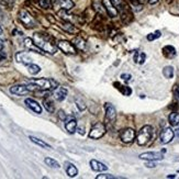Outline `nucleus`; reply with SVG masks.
Instances as JSON below:
<instances>
[{
	"label": "nucleus",
	"mask_w": 179,
	"mask_h": 179,
	"mask_svg": "<svg viewBox=\"0 0 179 179\" xmlns=\"http://www.w3.org/2000/svg\"><path fill=\"white\" fill-rule=\"evenodd\" d=\"M10 92L15 96H24L30 92L28 86L25 85H15L10 88Z\"/></svg>",
	"instance_id": "nucleus-11"
},
{
	"label": "nucleus",
	"mask_w": 179,
	"mask_h": 179,
	"mask_svg": "<svg viewBox=\"0 0 179 179\" xmlns=\"http://www.w3.org/2000/svg\"><path fill=\"white\" fill-rule=\"evenodd\" d=\"M105 131H107L105 125L103 124V123L98 122V123H96V124L92 126L91 131L89 132V137L90 139H100V137H102V136L105 134Z\"/></svg>",
	"instance_id": "nucleus-4"
},
{
	"label": "nucleus",
	"mask_w": 179,
	"mask_h": 179,
	"mask_svg": "<svg viewBox=\"0 0 179 179\" xmlns=\"http://www.w3.org/2000/svg\"><path fill=\"white\" fill-rule=\"evenodd\" d=\"M160 31H155L154 33H151V34L147 35V40L148 41H154L156 40V39H158V37H160Z\"/></svg>",
	"instance_id": "nucleus-33"
},
{
	"label": "nucleus",
	"mask_w": 179,
	"mask_h": 179,
	"mask_svg": "<svg viewBox=\"0 0 179 179\" xmlns=\"http://www.w3.org/2000/svg\"><path fill=\"white\" fill-rule=\"evenodd\" d=\"M0 15H1V13H0Z\"/></svg>",
	"instance_id": "nucleus-52"
},
{
	"label": "nucleus",
	"mask_w": 179,
	"mask_h": 179,
	"mask_svg": "<svg viewBox=\"0 0 179 179\" xmlns=\"http://www.w3.org/2000/svg\"><path fill=\"white\" fill-rule=\"evenodd\" d=\"M90 167H91L92 170H95V171H105L108 169V167L105 164L100 163V162L96 160V159L90 160Z\"/></svg>",
	"instance_id": "nucleus-18"
},
{
	"label": "nucleus",
	"mask_w": 179,
	"mask_h": 179,
	"mask_svg": "<svg viewBox=\"0 0 179 179\" xmlns=\"http://www.w3.org/2000/svg\"><path fill=\"white\" fill-rule=\"evenodd\" d=\"M28 70H29V73H30L31 75H36L41 71V67L39 65L31 63L30 65H28Z\"/></svg>",
	"instance_id": "nucleus-26"
},
{
	"label": "nucleus",
	"mask_w": 179,
	"mask_h": 179,
	"mask_svg": "<svg viewBox=\"0 0 179 179\" xmlns=\"http://www.w3.org/2000/svg\"><path fill=\"white\" fill-rule=\"evenodd\" d=\"M65 129L68 131V133L70 134H73L76 132V130H77V121L75 119H70L68 121H66V123H65Z\"/></svg>",
	"instance_id": "nucleus-19"
},
{
	"label": "nucleus",
	"mask_w": 179,
	"mask_h": 179,
	"mask_svg": "<svg viewBox=\"0 0 179 179\" xmlns=\"http://www.w3.org/2000/svg\"><path fill=\"white\" fill-rule=\"evenodd\" d=\"M31 84H34L39 90H52L56 89L58 87L57 81L54 79H47V78H39V79H31Z\"/></svg>",
	"instance_id": "nucleus-2"
},
{
	"label": "nucleus",
	"mask_w": 179,
	"mask_h": 179,
	"mask_svg": "<svg viewBox=\"0 0 179 179\" xmlns=\"http://www.w3.org/2000/svg\"><path fill=\"white\" fill-rule=\"evenodd\" d=\"M24 46L28 49V50L32 51L34 53H37V54H43V52L41 50L40 47L34 43L33 39H30V37H26L24 40Z\"/></svg>",
	"instance_id": "nucleus-13"
},
{
	"label": "nucleus",
	"mask_w": 179,
	"mask_h": 179,
	"mask_svg": "<svg viewBox=\"0 0 179 179\" xmlns=\"http://www.w3.org/2000/svg\"><path fill=\"white\" fill-rule=\"evenodd\" d=\"M175 177H176L175 175H168V176H167V178H175Z\"/></svg>",
	"instance_id": "nucleus-46"
},
{
	"label": "nucleus",
	"mask_w": 179,
	"mask_h": 179,
	"mask_svg": "<svg viewBox=\"0 0 179 179\" xmlns=\"http://www.w3.org/2000/svg\"><path fill=\"white\" fill-rule=\"evenodd\" d=\"M145 58H146V55H145L144 53H141V52L135 53V55H134L135 63H137V64H144Z\"/></svg>",
	"instance_id": "nucleus-27"
},
{
	"label": "nucleus",
	"mask_w": 179,
	"mask_h": 179,
	"mask_svg": "<svg viewBox=\"0 0 179 179\" xmlns=\"http://www.w3.org/2000/svg\"><path fill=\"white\" fill-rule=\"evenodd\" d=\"M66 174L68 175L70 178L76 177V176L78 175V169L76 168V166H75L74 164L67 163V164H66Z\"/></svg>",
	"instance_id": "nucleus-20"
},
{
	"label": "nucleus",
	"mask_w": 179,
	"mask_h": 179,
	"mask_svg": "<svg viewBox=\"0 0 179 179\" xmlns=\"http://www.w3.org/2000/svg\"><path fill=\"white\" fill-rule=\"evenodd\" d=\"M175 136V133L173 129H170V128H165L163 129V131L160 132V135H159V139H160V142L163 143V144H168L170 143L173 139H174Z\"/></svg>",
	"instance_id": "nucleus-8"
},
{
	"label": "nucleus",
	"mask_w": 179,
	"mask_h": 179,
	"mask_svg": "<svg viewBox=\"0 0 179 179\" xmlns=\"http://www.w3.org/2000/svg\"><path fill=\"white\" fill-rule=\"evenodd\" d=\"M158 0H148V2L151 3V5H154V3H156Z\"/></svg>",
	"instance_id": "nucleus-44"
},
{
	"label": "nucleus",
	"mask_w": 179,
	"mask_h": 179,
	"mask_svg": "<svg viewBox=\"0 0 179 179\" xmlns=\"http://www.w3.org/2000/svg\"><path fill=\"white\" fill-rule=\"evenodd\" d=\"M141 159H145V160H162L164 158V155L162 152H147V153H143L139 156Z\"/></svg>",
	"instance_id": "nucleus-9"
},
{
	"label": "nucleus",
	"mask_w": 179,
	"mask_h": 179,
	"mask_svg": "<svg viewBox=\"0 0 179 179\" xmlns=\"http://www.w3.org/2000/svg\"><path fill=\"white\" fill-rule=\"evenodd\" d=\"M44 163L47 165V166H50L51 168H60V163H58V162H56L55 159L51 158V157H45Z\"/></svg>",
	"instance_id": "nucleus-24"
},
{
	"label": "nucleus",
	"mask_w": 179,
	"mask_h": 179,
	"mask_svg": "<svg viewBox=\"0 0 179 179\" xmlns=\"http://www.w3.org/2000/svg\"><path fill=\"white\" fill-rule=\"evenodd\" d=\"M94 7H95L96 10L99 11L100 13H105V6H103V3H102V1H100V0L96 1L95 3H94Z\"/></svg>",
	"instance_id": "nucleus-31"
},
{
	"label": "nucleus",
	"mask_w": 179,
	"mask_h": 179,
	"mask_svg": "<svg viewBox=\"0 0 179 179\" xmlns=\"http://www.w3.org/2000/svg\"><path fill=\"white\" fill-rule=\"evenodd\" d=\"M176 135H177V136L179 137V126H178V129L176 130Z\"/></svg>",
	"instance_id": "nucleus-47"
},
{
	"label": "nucleus",
	"mask_w": 179,
	"mask_h": 179,
	"mask_svg": "<svg viewBox=\"0 0 179 179\" xmlns=\"http://www.w3.org/2000/svg\"><path fill=\"white\" fill-rule=\"evenodd\" d=\"M163 75L167 79H170L174 77V67L173 66H166L163 69Z\"/></svg>",
	"instance_id": "nucleus-25"
},
{
	"label": "nucleus",
	"mask_w": 179,
	"mask_h": 179,
	"mask_svg": "<svg viewBox=\"0 0 179 179\" xmlns=\"http://www.w3.org/2000/svg\"><path fill=\"white\" fill-rule=\"evenodd\" d=\"M0 2L5 6H10L12 3V0H0Z\"/></svg>",
	"instance_id": "nucleus-40"
},
{
	"label": "nucleus",
	"mask_w": 179,
	"mask_h": 179,
	"mask_svg": "<svg viewBox=\"0 0 179 179\" xmlns=\"http://www.w3.org/2000/svg\"><path fill=\"white\" fill-rule=\"evenodd\" d=\"M33 41H34L35 44L37 45L42 51H44V52L49 53V54H55V52H56V46L43 34L35 33V34L33 35Z\"/></svg>",
	"instance_id": "nucleus-1"
},
{
	"label": "nucleus",
	"mask_w": 179,
	"mask_h": 179,
	"mask_svg": "<svg viewBox=\"0 0 179 179\" xmlns=\"http://www.w3.org/2000/svg\"><path fill=\"white\" fill-rule=\"evenodd\" d=\"M121 78L124 80V81H126V83H129V81L132 80V76L130 74H122L121 75Z\"/></svg>",
	"instance_id": "nucleus-36"
},
{
	"label": "nucleus",
	"mask_w": 179,
	"mask_h": 179,
	"mask_svg": "<svg viewBox=\"0 0 179 179\" xmlns=\"http://www.w3.org/2000/svg\"><path fill=\"white\" fill-rule=\"evenodd\" d=\"M57 47L60 49L62 52H64L65 54H76V46L73 45L68 41H60L57 43Z\"/></svg>",
	"instance_id": "nucleus-7"
},
{
	"label": "nucleus",
	"mask_w": 179,
	"mask_h": 179,
	"mask_svg": "<svg viewBox=\"0 0 179 179\" xmlns=\"http://www.w3.org/2000/svg\"><path fill=\"white\" fill-rule=\"evenodd\" d=\"M62 28H63L66 32H68V33H75V32L77 31V29H76L71 23H69V22H65V23H63V24H62Z\"/></svg>",
	"instance_id": "nucleus-29"
},
{
	"label": "nucleus",
	"mask_w": 179,
	"mask_h": 179,
	"mask_svg": "<svg viewBox=\"0 0 179 179\" xmlns=\"http://www.w3.org/2000/svg\"><path fill=\"white\" fill-rule=\"evenodd\" d=\"M145 166H146V167H148V168H154L156 165H155L154 163H152V160H149L148 163H146V164H145Z\"/></svg>",
	"instance_id": "nucleus-41"
},
{
	"label": "nucleus",
	"mask_w": 179,
	"mask_h": 179,
	"mask_svg": "<svg viewBox=\"0 0 179 179\" xmlns=\"http://www.w3.org/2000/svg\"><path fill=\"white\" fill-rule=\"evenodd\" d=\"M163 53L166 57H168V58H173L176 56V49H175L174 46H171V45H167V46H165L164 49H163Z\"/></svg>",
	"instance_id": "nucleus-21"
},
{
	"label": "nucleus",
	"mask_w": 179,
	"mask_h": 179,
	"mask_svg": "<svg viewBox=\"0 0 179 179\" xmlns=\"http://www.w3.org/2000/svg\"><path fill=\"white\" fill-rule=\"evenodd\" d=\"M55 7L56 8H60L62 10L67 11L74 7V2L71 0H56Z\"/></svg>",
	"instance_id": "nucleus-14"
},
{
	"label": "nucleus",
	"mask_w": 179,
	"mask_h": 179,
	"mask_svg": "<svg viewBox=\"0 0 179 179\" xmlns=\"http://www.w3.org/2000/svg\"><path fill=\"white\" fill-rule=\"evenodd\" d=\"M76 105H77V107H78V109H79L80 111H83V110L86 109V105H85L84 103H81L79 100H77V101H76Z\"/></svg>",
	"instance_id": "nucleus-38"
},
{
	"label": "nucleus",
	"mask_w": 179,
	"mask_h": 179,
	"mask_svg": "<svg viewBox=\"0 0 179 179\" xmlns=\"http://www.w3.org/2000/svg\"><path fill=\"white\" fill-rule=\"evenodd\" d=\"M105 122L109 124H113L117 118V111L115 108L111 103H105Z\"/></svg>",
	"instance_id": "nucleus-6"
},
{
	"label": "nucleus",
	"mask_w": 179,
	"mask_h": 179,
	"mask_svg": "<svg viewBox=\"0 0 179 179\" xmlns=\"http://www.w3.org/2000/svg\"><path fill=\"white\" fill-rule=\"evenodd\" d=\"M2 58H3V55H1V54H0V60H2Z\"/></svg>",
	"instance_id": "nucleus-48"
},
{
	"label": "nucleus",
	"mask_w": 179,
	"mask_h": 179,
	"mask_svg": "<svg viewBox=\"0 0 179 179\" xmlns=\"http://www.w3.org/2000/svg\"><path fill=\"white\" fill-rule=\"evenodd\" d=\"M78 133H79V134H81V135H84L85 134V132H84V129H83V128H78Z\"/></svg>",
	"instance_id": "nucleus-43"
},
{
	"label": "nucleus",
	"mask_w": 179,
	"mask_h": 179,
	"mask_svg": "<svg viewBox=\"0 0 179 179\" xmlns=\"http://www.w3.org/2000/svg\"><path fill=\"white\" fill-rule=\"evenodd\" d=\"M175 95L177 97V99H179V87H177V88L175 89Z\"/></svg>",
	"instance_id": "nucleus-42"
},
{
	"label": "nucleus",
	"mask_w": 179,
	"mask_h": 179,
	"mask_svg": "<svg viewBox=\"0 0 179 179\" xmlns=\"http://www.w3.org/2000/svg\"><path fill=\"white\" fill-rule=\"evenodd\" d=\"M67 97V89H65L63 87H57L54 90V98L57 101H63Z\"/></svg>",
	"instance_id": "nucleus-17"
},
{
	"label": "nucleus",
	"mask_w": 179,
	"mask_h": 179,
	"mask_svg": "<svg viewBox=\"0 0 179 179\" xmlns=\"http://www.w3.org/2000/svg\"><path fill=\"white\" fill-rule=\"evenodd\" d=\"M118 89L123 94V96H130L132 94V89L130 87H126V86H121L120 85L119 87H118Z\"/></svg>",
	"instance_id": "nucleus-32"
},
{
	"label": "nucleus",
	"mask_w": 179,
	"mask_h": 179,
	"mask_svg": "<svg viewBox=\"0 0 179 179\" xmlns=\"http://www.w3.org/2000/svg\"><path fill=\"white\" fill-rule=\"evenodd\" d=\"M111 2L113 3L115 8H120L122 6V0H111Z\"/></svg>",
	"instance_id": "nucleus-37"
},
{
	"label": "nucleus",
	"mask_w": 179,
	"mask_h": 179,
	"mask_svg": "<svg viewBox=\"0 0 179 179\" xmlns=\"http://www.w3.org/2000/svg\"><path fill=\"white\" fill-rule=\"evenodd\" d=\"M102 3L105 6V11L108 12V15H109L110 17L114 18V17L118 15V11H117L115 7L113 6V3L111 2V0H102Z\"/></svg>",
	"instance_id": "nucleus-15"
},
{
	"label": "nucleus",
	"mask_w": 179,
	"mask_h": 179,
	"mask_svg": "<svg viewBox=\"0 0 179 179\" xmlns=\"http://www.w3.org/2000/svg\"><path fill=\"white\" fill-rule=\"evenodd\" d=\"M2 49H3V43H2V41L0 40V52L2 51Z\"/></svg>",
	"instance_id": "nucleus-45"
},
{
	"label": "nucleus",
	"mask_w": 179,
	"mask_h": 179,
	"mask_svg": "<svg viewBox=\"0 0 179 179\" xmlns=\"http://www.w3.org/2000/svg\"><path fill=\"white\" fill-rule=\"evenodd\" d=\"M152 134H153V129H152V126H149V125L143 126V128L139 131L137 136H136V142H137V144L141 145V146L147 144L148 141L151 139V137H152Z\"/></svg>",
	"instance_id": "nucleus-3"
},
{
	"label": "nucleus",
	"mask_w": 179,
	"mask_h": 179,
	"mask_svg": "<svg viewBox=\"0 0 179 179\" xmlns=\"http://www.w3.org/2000/svg\"><path fill=\"white\" fill-rule=\"evenodd\" d=\"M135 131L133 129H125L120 133V137L124 143H132L135 139Z\"/></svg>",
	"instance_id": "nucleus-10"
},
{
	"label": "nucleus",
	"mask_w": 179,
	"mask_h": 179,
	"mask_svg": "<svg viewBox=\"0 0 179 179\" xmlns=\"http://www.w3.org/2000/svg\"><path fill=\"white\" fill-rule=\"evenodd\" d=\"M113 178H115L114 176H112V175H109V174L99 175V176H97V179H113Z\"/></svg>",
	"instance_id": "nucleus-35"
},
{
	"label": "nucleus",
	"mask_w": 179,
	"mask_h": 179,
	"mask_svg": "<svg viewBox=\"0 0 179 179\" xmlns=\"http://www.w3.org/2000/svg\"><path fill=\"white\" fill-rule=\"evenodd\" d=\"M178 173H179V169H178Z\"/></svg>",
	"instance_id": "nucleus-50"
},
{
	"label": "nucleus",
	"mask_w": 179,
	"mask_h": 179,
	"mask_svg": "<svg viewBox=\"0 0 179 179\" xmlns=\"http://www.w3.org/2000/svg\"><path fill=\"white\" fill-rule=\"evenodd\" d=\"M24 102H25V105H26V107H28V108H30L33 112L37 113V114H41V113H42V107H41V105H39V102H37V101H35L34 99L26 98Z\"/></svg>",
	"instance_id": "nucleus-12"
},
{
	"label": "nucleus",
	"mask_w": 179,
	"mask_h": 179,
	"mask_svg": "<svg viewBox=\"0 0 179 179\" xmlns=\"http://www.w3.org/2000/svg\"><path fill=\"white\" fill-rule=\"evenodd\" d=\"M29 139H31V142H33L34 144L39 145V146L43 147V148H52V146H51V145H49L47 143H45L44 141H42V139L35 137V136H30Z\"/></svg>",
	"instance_id": "nucleus-22"
},
{
	"label": "nucleus",
	"mask_w": 179,
	"mask_h": 179,
	"mask_svg": "<svg viewBox=\"0 0 179 179\" xmlns=\"http://www.w3.org/2000/svg\"><path fill=\"white\" fill-rule=\"evenodd\" d=\"M58 117H60L62 120H64V121H65V119L67 118V115L65 114V113L63 112V111H62V110H60V111H58Z\"/></svg>",
	"instance_id": "nucleus-39"
},
{
	"label": "nucleus",
	"mask_w": 179,
	"mask_h": 179,
	"mask_svg": "<svg viewBox=\"0 0 179 179\" xmlns=\"http://www.w3.org/2000/svg\"><path fill=\"white\" fill-rule=\"evenodd\" d=\"M39 5L44 9H49L51 7V2L50 0H39Z\"/></svg>",
	"instance_id": "nucleus-34"
},
{
	"label": "nucleus",
	"mask_w": 179,
	"mask_h": 179,
	"mask_svg": "<svg viewBox=\"0 0 179 179\" xmlns=\"http://www.w3.org/2000/svg\"><path fill=\"white\" fill-rule=\"evenodd\" d=\"M74 43H75L76 49H78V50H85V49H86V42H85V40L84 39H81V37L75 39Z\"/></svg>",
	"instance_id": "nucleus-28"
},
{
	"label": "nucleus",
	"mask_w": 179,
	"mask_h": 179,
	"mask_svg": "<svg viewBox=\"0 0 179 179\" xmlns=\"http://www.w3.org/2000/svg\"><path fill=\"white\" fill-rule=\"evenodd\" d=\"M132 1H134V0H132Z\"/></svg>",
	"instance_id": "nucleus-51"
},
{
	"label": "nucleus",
	"mask_w": 179,
	"mask_h": 179,
	"mask_svg": "<svg viewBox=\"0 0 179 179\" xmlns=\"http://www.w3.org/2000/svg\"><path fill=\"white\" fill-rule=\"evenodd\" d=\"M1 32H2V29H1V28H0V33H1Z\"/></svg>",
	"instance_id": "nucleus-49"
},
{
	"label": "nucleus",
	"mask_w": 179,
	"mask_h": 179,
	"mask_svg": "<svg viewBox=\"0 0 179 179\" xmlns=\"http://www.w3.org/2000/svg\"><path fill=\"white\" fill-rule=\"evenodd\" d=\"M19 19H20V21L26 26V28H34L35 26V20L26 10L20 11V13H19Z\"/></svg>",
	"instance_id": "nucleus-5"
},
{
	"label": "nucleus",
	"mask_w": 179,
	"mask_h": 179,
	"mask_svg": "<svg viewBox=\"0 0 179 179\" xmlns=\"http://www.w3.org/2000/svg\"><path fill=\"white\" fill-rule=\"evenodd\" d=\"M15 60L18 63H21L23 65H30L32 63V58H31L29 55L24 53V52H19L15 55Z\"/></svg>",
	"instance_id": "nucleus-16"
},
{
	"label": "nucleus",
	"mask_w": 179,
	"mask_h": 179,
	"mask_svg": "<svg viewBox=\"0 0 179 179\" xmlns=\"http://www.w3.org/2000/svg\"><path fill=\"white\" fill-rule=\"evenodd\" d=\"M168 121H169V123L173 125V126L178 125L179 124V113H177V112H173V113H170L168 117Z\"/></svg>",
	"instance_id": "nucleus-23"
},
{
	"label": "nucleus",
	"mask_w": 179,
	"mask_h": 179,
	"mask_svg": "<svg viewBox=\"0 0 179 179\" xmlns=\"http://www.w3.org/2000/svg\"><path fill=\"white\" fill-rule=\"evenodd\" d=\"M44 107H45V109L47 110V112H50V113H53V112H54V110H55L54 103H53V101H51L50 99L44 100Z\"/></svg>",
	"instance_id": "nucleus-30"
}]
</instances>
